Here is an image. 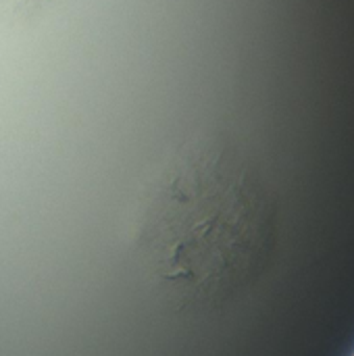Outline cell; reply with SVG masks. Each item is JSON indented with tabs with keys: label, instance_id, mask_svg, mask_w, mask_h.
<instances>
[{
	"label": "cell",
	"instance_id": "1",
	"mask_svg": "<svg viewBox=\"0 0 354 356\" xmlns=\"http://www.w3.org/2000/svg\"><path fill=\"white\" fill-rule=\"evenodd\" d=\"M271 232L267 186L227 131H198L171 148L142 184L131 248L179 309L215 307L257 269Z\"/></svg>",
	"mask_w": 354,
	"mask_h": 356
},
{
	"label": "cell",
	"instance_id": "2",
	"mask_svg": "<svg viewBox=\"0 0 354 356\" xmlns=\"http://www.w3.org/2000/svg\"><path fill=\"white\" fill-rule=\"evenodd\" d=\"M52 0H0V21H25L42 13Z\"/></svg>",
	"mask_w": 354,
	"mask_h": 356
}]
</instances>
